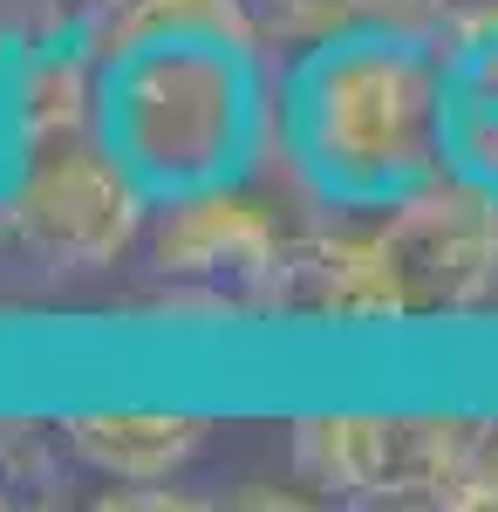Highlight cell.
Returning <instances> with one entry per match:
<instances>
[{
  "label": "cell",
  "instance_id": "3",
  "mask_svg": "<svg viewBox=\"0 0 498 512\" xmlns=\"http://www.w3.org/2000/svg\"><path fill=\"white\" fill-rule=\"evenodd\" d=\"M144 219H151V198L103 151V137L62 144L48 158L21 164L0 198V239L28 267L62 280L116 267L144 239Z\"/></svg>",
  "mask_w": 498,
  "mask_h": 512
},
{
  "label": "cell",
  "instance_id": "5",
  "mask_svg": "<svg viewBox=\"0 0 498 512\" xmlns=\"http://www.w3.org/2000/svg\"><path fill=\"white\" fill-rule=\"evenodd\" d=\"M478 424L464 417H307L294 424V472L328 499L362 506H451Z\"/></svg>",
  "mask_w": 498,
  "mask_h": 512
},
{
  "label": "cell",
  "instance_id": "12",
  "mask_svg": "<svg viewBox=\"0 0 498 512\" xmlns=\"http://www.w3.org/2000/svg\"><path fill=\"white\" fill-rule=\"evenodd\" d=\"M355 14H369V21H437V14H451L458 0H348Z\"/></svg>",
  "mask_w": 498,
  "mask_h": 512
},
{
  "label": "cell",
  "instance_id": "10",
  "mask_svg": "<svg viewBox=\"0 0 498 512\" xmlns=\"http://www.w3.org/2000/svg\"><path fill=\"white\" fill-rule=\"evenodd\" d=\"M69 499V465L41 431L0 424V512H41Z\"/></svg>",
  "mask_w": 498,
  "mask_h": 512
},
{
  "label": "cell",
  "instance_id": "9",
  "mask_svg": "<svg viewBox=\"0 0 498 512\" xmlns=\"http://www.w3.org/2000/svg\"><path fill=\"white\" fill-rule=\"evenodd\" d=\"M444 62H451V123L498 130V7L464 14L444 35Z\"/></svg>",
  "mask_w": 498,
  "mask_h": 512
},
{
  "label": "cell",
  "instance_id": "2",
  "mask_svg": "<svg viewBox=\"0 0 498 512\" xmlns=\"http://www.w3.org/2000/svg\"><path fill=\"white\" fill-rule=\"evenodd\" d=\"M260 41L246 35H151L103 48L96 137L151 205L239 185L267 151Z\"/></svg>",
  "mask_w": 498,
  "mask_h": 512
},
{
  "label": "cell",
  "instance_id": "6",
  "mask_svg": "<svg viewBox=\"0 0 498 512\" xmlns=\"http://www.w3.org/2000/svg\"><path fill=\"white\" fill-rule=\"evenodd\" d=\"M376 233L396 260L410 315H471L498 294V198L458 171H437L396 198Z\"/></svg>",
  "mask_w": 498,
  "mask_h": 512
},
{
  "label": "cell",
  "instance_id": "8",
  "mask_svg": "<svg viewBox=\"0 0 498 512\" xmlns=\"http://www.w3.org/2000/svg\"><path fill=\"white\" fill-rule=\"evenodd\" d=\"M62 444L76 465L116 478V485H164L198 458L205 424L178 410H96V417H69Z\"/></svg>",
  "mask_w": 498,
  "mask_h": 512
},
{
  "label": "cell",
  "instance_id": "15",
  "mask_svg": "<svg viewBox=\"0 0 498 512\" xmlns=\"http://www.w3.org/2000/svg\"><path fill=\"white\" fill-rule=\"evenodd\" d=\"M471 7H498V0H471Z\"/></svg>",
  "mask_w": 498,
  "mask_h": 512
},
{
  "label": "cell",
  "instance_id": "7",
  "mask_svg": "<svg viewBox=\"0 0 498 512\" xmlns=\"http://www.w3.org/2000/svg\"><path fill=\"white\" fill-rule=\"evenodd\" d=\"M273 315L321 321V328H383L410 315V301L383 233H301L287 239Z\"/></svg>",
  "mask_w": 498,
  "mask_h": 512
},
{
  "label": "cell",
  "instance_id": "4",
  "mask_svg": "<svg viewBox=\"0 0 498 512\" xmlns=\"http://www.w3.org/2000/svg\"><path fill=\"white\" fill-rule=\"evenodd\" d=\"M137 253H144V274H151V308L273 315L287 233L253 198H239V185H226V192H192V198H171V205H151Z\"/></svg>",
  "mask_w": 498,
  "mask_h": 512
},
{
  "label": "cell",
  "instance_id": "13",
  "mask_svg": "<svg viewBox=\"0 0 498 512\" xmlns=\"http://www.w3.org/2000/svg\"><path fill=\"white\" fill-rule=\"evenodd\" d=\"M103 506L110 512H137V506H198V499H185V492H103Z\"/></svg>",
  "mask_w": 498,
  "mask_h": 512
},
{
  "label": "cell",
  "instance_id": "11",
  "mask_svg": "<svg viewBox=\"0 0 498 512\" xmlns=\"http://www.w3.org/2000/svg\"><path fill=\"white\" fill-rule=\"evenodd\" d=\"M246 14H253L260 41H294V48L335 35L348 21H362L348 0H246Z\"/></svg>",
  "mask_w": 498,
  "mask_h": 512
},
{
  "label": "cell",
  "instance_id": "14",
  "mask_svg": "<svg viewBox=\"0 0 498 512\" xmlns=\"http://www.w3.org/2000/svg\"><path fill=\"white\" fill-rule=\"evenodd\" d=\"M82 7H89V14H96V28H103V21L116 14V7H130V0H82Z\"/></svg>",
  "mask_w": 498,
  "mask_h": 512
},
{
  "label": "cell",
  "instance_id": "1",
  "mask_svg": "<svg viewBox=\"0 0 498 512\" xmlns=\"http://www.w3.org/2000/svg\"><path fill=\"white\" fill-rule=\"evenodd\" d=\"M280 144L307 192L389 212L451 171V62L423 21H348L307 41L280 89Z\"/></svg>",
  "mask_w": 498,
  "mask_h": 512
}]
</instances>
